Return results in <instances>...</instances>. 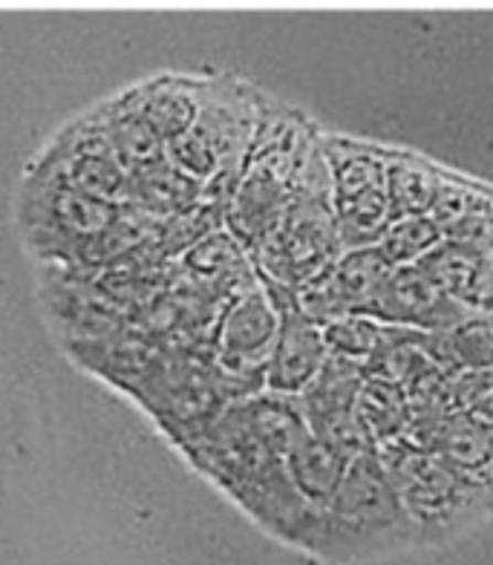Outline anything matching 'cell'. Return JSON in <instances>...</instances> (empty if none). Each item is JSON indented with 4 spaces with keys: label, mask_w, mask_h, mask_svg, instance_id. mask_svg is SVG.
Returning a JSON list of instances; mask_svg holds the SVG:
<instances>
[{
    "label": "cell",
    "mask_w": 493,
    "mask_h": 565,
    "mask_svg": "<svg viewBox=\"0 0 493 565\" xmlns=\"http://www.w3.org/2000/svg\"><path fill=\"white\" fill-rule=\"evenodd\" d=\"M416 525L404 511L378 447L352 456L346 473L321 516L323 554H366L410 536Z\"/></svg>",
    "instance_id": "cell-1"
},
{
    "label": "cell",
    "mask_w": 493,
    "mask_h": 565,
    "mask_svg": "<svg viewBox=\"0 0 493 565\" xmlns=\"http://www.w3.org/2000/svg\"><path fill=\"white\" fill-rule=\"evenodd\" d=\"M416 531H448L482 505V482L439 454H427L407 439L378 447Z\"/></svg>",
    "instance_id": "cell-2"
},
{
    "label": "cell",
    "mask_w": 493,
    "mask_h": 565,
    "mask_svg": "<svg viewBox=\"0 0 493 565\" xmlns=\"http://www.w3.org/2000/svg\"><path fill=\"white\" fill-rule=\"evenodd\" d=\"M329 171V202L335 211L337 234L350 248L378 246L393 223L387 194V153L369 145L332 139L323 145Z\"/></svg>",
    "instance_id": "cell-3"
},
{
    "label": "cell",
    "mask_w": 493,
    "mask_h": 565,
    "mask_svg": "<svg viewBox=\"0 0 493 565\" xmlns=\"http://www.w3.org/2000/svg\"><path fill=\"white\" fill-rule=\"evenodd\" d=\"M280 335V309L271 300L262 280H248L234 291V298L223 309L217 329L211 335L214 343V366L225 381L237 379V387L246 395L266 384V366Z\"/></svg>",
    "instance_id": "cell-4"
},
{
    "label": "cell",
    "mask_w": 493,
    "mask_h": 565,
    "mask_svg": "<svg viewBox=\"0 0 493 565\" xmlns=\"http://www.w3.org/2000/svg\"><path fill=\"white\" fill-rule=\"evenodd\" d=\"M119 211V202L96 200L53 179H37L35 191L23 200L26 228L30 234L46 237L44 248H53L55 254L82 252L84 243L116 223Z\"/></svg>",
    "instance_id": "cell-5"
},
{
    "label": "cell",
    "mask_w": 493,
    "mask_h": 565,
    "mask_svg": "<svg viewBox=\"0 0 493 565\" xmlns=\"http://www.w3.org/2000/svg\"><path fill=\"white\" fill-rule=\"evenodd\" d=\"M262 282H266L271 300L280 309V335H277L275 352H271L269 366H266L262 390L300 398L303 390L318 379V372L326 364L329 347L323 341V329L300 312L298 291L283 289V286L269 280Z\"/></svg>",
    "instance_id": "cell-6"
},
{
    "label": "cell",
    "mask_w": 493,
    "mask_h": 565,
    "mask_svg": "<svg viewBox=\"0 0 493 565\" xmlns=\"http://www.w3.org/2000/svg\"><path fill=\"white\" fill-rule=\"evenodd\" d=\"M366 318L378 320L384 327L444 332L462 323L464 309L448 295H441L419 266H393L375 291Z\"/></svg>",
    "instance_id": "cell-7"
},
{
    "label": "cell",
    "mask_w": 493,
    "mask_h": 565,
    "mask_svg": "<svg viewBox=\"0 0 493 565\" xmlns=\"http://www.w3.org/2000/svg\"><path fill=\"white\" fill-rule=\"evenodd\" d=\"M205 93L208 89L200 82L180 78V75H159L128 89L121 102L168 145L196 125L205 105Z\"/></svg>",
    "instance_id": "cell-8"
},
{
    "label": "cell",
    "mask_w": 493,
    "mask_h": 565,
    "mask_svg": "<svg viewBox=\"0 0 493 565\" xmlns=\"http://www.w3.org/2000/svg\"><path fill=\"white\" fill-rule=\"evenodd\" d=\"M346 465H350V456L323 441L321 436H314L312 430L303 433L292 445V450L286 454V470L292 477V484L298 488L303 502L321 513L329 505V499L335 497Z\"/></svg>",
    "instance_id": "cell-9"
},
{
    "label": "cell",
    "mask_w": 493,
    "mask_h": 565,
    "mask_svg": "<svg viewBox=\"0 0 493 565\" xmlns=\"http://www.w3.org/2000/svg\"><path fill=\"white\" fill-rule=\"evenodd\" d=\"M202 196H205L202 182H196L194 177L182 173L176 164L162 159L144 171L130 173L128 200L125 202L150 214L153 220H171L182 211L194 209L196 202H202Z\"/></svg>",
    "instance_id": "cell-10"
},
{
    "label": "cell",
    "mask_w": 493,
    "mask_h": 565,
    "mask_svg": "<svg viewBox=\"0 0 493 565\" xmlns=\"http://www.w3.org/2000/svg\"><path fill=\"white\" fill-rule=\"evenodd\" d=\"M358 416L375 447L404 439L416 418L407 390L396 381L373 379V375H366L364 387H361Z\"/></svg>",
    "instance_id": "cell-11"
},
{
    "label": "cell",
    "mask_w": 493,
    "mask_h": 565,
    "mask_svg": "<svg viewBox=\"0 0 493 565\" xmlns=\"http://www.w3.org/2000/svg\"><path fill=\"white\" fill-rule=\"evenodd\" d=\"M439 185L441 173L430 162L410 153H387V194L393 220L430 214Z\"/></svg>",
    "instance_id": "cell-12"
},
{
    "label": "cell",
    "mask_w": 493,
    "mask_h": 565,
    "mask_svg": "<svg viewBox=\"0 0 493 565\" xmlns=\"http://www.w3.org/2000/svg\"><path fill=\"white\" fill-rule=\"evenodd\" d=\"M487 252H482L473 243H464V239H444L433 252L421 257L416 266L430 277L436 289L441 295H448L450 300H462L471 286L476 282V277L482 275V268L487 266Z\"/></svg>",
    "instance_id": "cell-13"
},
{
    "label": "cell",
    "mask_w": 493,
    "mask_h": 565,
    "mask_svg": "<svg viewBox=\"0 0 493 565\" xmlns=\"http://www.w3.org/2000/svg\"><path fill=\"white\" fill-rule=\"evenodd\" d=\"M105 125L112 150L128 173L144 171L150 164L168 159V145L121 98L105 107Z\"/></svg>",
    "instance_id": "cell-14"
},
{
    "label": "cell",
    "mask_w": 493,
    "mask_h": 565,
    "mask_svg": "<svg viewBox=\"0 0 493 565\" xmlns=\"http://www.w3.org/2000/svg\"><path fill=\"white\" fill-rule=\"evenodd\" d=\"M439 243H444V231L433 216L425 214L393 220L378 239V248L393 266H416Z\"/></svg>",
    "instance_id": "cell-15"
},
{
    "label": "cell",
    "mask_w": 493,
    "mask_h": 565,
    "mask_svg": "<svg viewBox=\"0 0 493 565\" xmlns=\"http://www.w3.org/2000/svg\"><path fill=\"white\" fill-rule=\"evenodd\" d=\"M321 329L323 341H326L332 355L350 358V361H358V364H366L387 338V327L378 323V320L366 318V315H350V318L332 320Z\"/></svg>",
    "instance_id": "cell-16"
},
{
    "label": "cell",
    "mask_w": 493,
    "mask_h": 565,
    "mask_svg": "<svg viewBox=\"0 0 493 565\" xmlns=\"http://www.w3.org/2000/svg\"><path fill=\"white\" fill-rule=\"evenodd\" d=\"M239 266H243V246L234 239L232 231L225 228L214 231L185 252V268L196 286L219 280L228 271H237Z\"/></svg>",
    "instance_id": "cell-17"
}]
</instances>
